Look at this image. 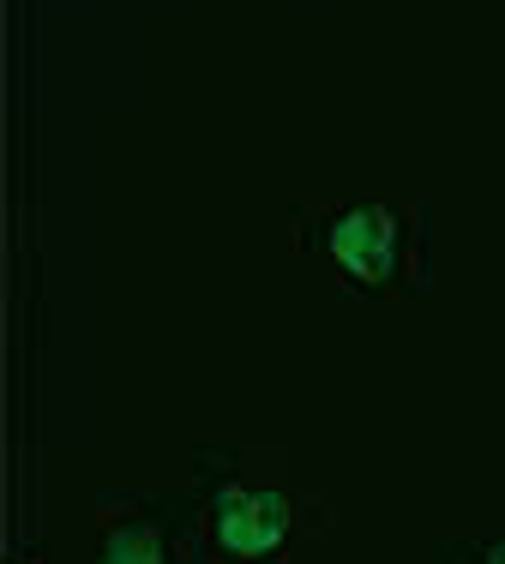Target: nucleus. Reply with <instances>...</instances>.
Here are the masks:
<instances>
[{
	"label": "nucleus",
	"mask_w": 505,
	"mask_h": 564,
	"mask_svg": "<svg viewBox=\"0 0 505 564\" xmlns=\"http://www.w3.org/2000/svg\"><path fill=\"white\" fill-rule=\"evenodd\" d=\"M7 564H36V558H31V553H24V558H7Z\"/></svg>",
	"instance_id": "5"
},
{
	"label": "nucleus",
	"mask_w": 505,
	"mask_h": 564,
	"mask_svg": "<svg viewBox=\"0 0 505 564\" xmlns=\"http://www.w3.org/2000/svg\"><path fill=\"white\" fill-rule=\"evenodd\" d=\"M301 252L362 301H421L433 276L428 210L391 205V198H355V205L296 210Z\"/></svg>",
	"instance_id": "1"
},
{
	"label": "nucleus",
	"mask_w": 505,
	"mask_h": 564,
	"mask_svg": "<svg viewBox=\"0 0 505 564\" xmlns=\"http://www.w3.org/2000/svg\"><path fill=\"white\" fill-rule=\"evenodd\" d=\"M433 564H505V541H440Z\"/></svg>",
	"instance_id": "4"
},
{
	"label": "nucleus",
	"mask_w": 505,
	"mask_h": 564,
	"mask_svg": "<svg viewBox=\"0 0 505 564\" xmlns=\"http://www.w3.org/2000/svg\"><path fill=\"white\" fill-rule=\"evenodd\" d=\"M193 564H296L308 541L331 529V510L301 487L247 480L229 451L198 456Z\"/></svg>",
	"instance_id": "2"
},
{
	"label": "nucleus",
	"mask_w": 505,
	"mask_h": 564,
	"mask_svg": "<svg viewBox=\"0 0 505 564\" xmlns=\"http://www.w3.org/2000/svg\"><path fill=\"white\" fill-rule=\"evenodd\" d=\"M175 499H103L97 564H193V522H175Z\"/></svg>",
	"instance_id": "3"
}]
</instances>
